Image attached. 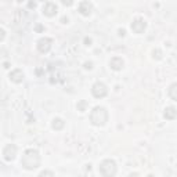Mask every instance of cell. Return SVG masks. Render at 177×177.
<instances>
[{
    "mask_svg": "<svg viewBox=\"0 0 177 177\" xmlns=\"http://www.w3.org/2000/svg\"><path fill=\"white\" fill-rule=\"evenodd\" d=\"M130 177H138V176H137V174H132V176H130Z\"/></svg>",
    "mask_w": 177,
    "mask_h": 177,
    "instance_id": "cell-15",
    "label": "cell"
},
{
    "mask_svg": "<svg viewBox=\"0 0 177 177\" xmlns=\"http://www.w3.org/2000/svg\"><path fill=\"white\" fill-rule=\"evenodd\" d=\"M21 163L25 169H29V170L37 167L39 163H40V156H39L37 151H33V149L25 151L24 156H22V159H21Z\"/></svg>",
    "mask_w": 177,
    "mask_h": 177,
    "instance_id": "cell-1",
    "label": "cell"
},
{
    "mask_svg": "<svg viewBox=\"0 0 177 177\" xmlns=\"http://www.w3.org/2000/svg\"><path fill=\"white\" fill-rule=\"evenodd\" d=\"M93 94H94V97H104L105 94H107V87H105L102 83H96V85L93 86Z\"/></svg>",
    "mask_w": 177,
    "mask_h": 177,
    "instance_id": "cell-4",
    "label": "cell"
},
{
    "mask_svg": "<svg viewBox=\"0 0 177 177\" xmlns=\"http://www.w3.org/2000/svg\"><path fill=\"white\" fill-rule=\"evenodd\" d=\"M148 177H154V176H148Z\"/></svg>",
    "mask_w": 177,
    "mask_h": 177,
    "instance_id": "cell-16",
    "label": "cell"
},
{
    "mask_svg": "<svg viewBox=\"0 0 177 177\" xmlns=\"http://www.w3.org/2000/svg\"><path fill=\"white\" fill-rule=\"evenodd\" d=\"M100 171L104 177H112L113 174L116 173V166H115V162L113 160H104L100 166Z\"/></svg>",
    "mask_w": 177,
    "mask_h": 177,
    "instance_id": "cell-3",
    "label": "cell"
},
{
    "mask_svg": "<svg viewBox=\"0 0 177 177\" xmlns=\"http://www.w3.org/2000/svg\"><path fill=\"white\" fill-rule=\"evenodd\" d=\"M79 11L83 14V15H88V14L91 13V4L88 2H83L80 3L79 6Z\"/></svg>",
    "mask_w": 177,
    "mask_h": 177,
    "instance_id": "cell-9",
    "label": "cell"
},
{
    "mask_svg": "<svg viewBox=\"0 0 177 177\" xmlns=\"http://www.w3.org/2000/svg\"><path fill=\"white\" fill-rule=\"evenodd\" d=\"M3 39H4V30L0 29V40H3Z\"/></svg>",
    "mask_w": 177,
    "mask_h": 177,
    "instance_id": "cell-14",
    "label": "cell"
},
{
    "mask_svg": "<svg viewBox=\"0 0 177 177\" xmlns=\"http://www.w3.org/2000/svg\"><path fill=\"white\" fill-rule=\"evenodd\" d=\"M10 79H11V80H14V82H17V83H18V82H21V80L24 79V73H22V72L19 71V69H17V71H14L13 73L10 75Z\"/></svg>",
    "mask_w": 177,
    "mask_h": 177,
    "instance_id": "cell-10",
    "label": "cell"
},
{
    "mask_svg": "<svg viewBox=\"0 0 177 177\" xmlns=\"http://www.w3.org/2000/svg\"><path fill=\"white\" fill-rule=\"evenodd\" d=\"M64 126V122L62 120H61V119H54V120H53V127H54V129H61V127H62Z\"/></svg>",
    "mask_w": 177,
    "mask_h": 177,
    "instance_id": "cell-12",
    "label": "cell"
},
{
    "mask_svg": "<svg viewBox=\"0 0 177 177\" xmlns=\"http://www.w3.org/2000/svg\"><path fill=\"white\" fill-rule=\"evenodd\" d=\"M107 119H108V113L104 108L97 107L93 109V112H91V122H93L94 124H97V126L104 124L105 122H107Z\"/></svg>",
    "mask_w": 177,
    "mask_h": 177,
    "instance_id": "cell-2",
    "label": "cell"
},
{
    "mask_svg": "<svg viewBox=\"0 0 177 177\" xmlns=\"http://www.w3.org/2000/svg\"><path fill=\"white\" fill-rule=\"evenodd\" d=\"M43 13L46 14V15H49V17L54 15V14L57 13V6H55L54 3H46L44 7H43Z\"/></svg>",
    "mask_w": 177,
    "mask_h": 177,
    "instance_id": "cell-7",
    "label": "cell"
},
{
    "mask_svg": "<svg viewBox=\"0 0 177 177\" xmlns=\"http://www.w3.org/2000/svg\"><path fill=\"white\" fill-rule=\"evenodd\" d=\"M15 152H17V148L14 145H7L3 151V155H4L6 160H13L14 156H15Z\"/></svg>",
    "mask_w": 177,
    "mask_h": 177,
    "instance_id": "cell-5",
    "label": "cell"
},
{
    "mask_svg": "<svg viewBox=\"0 0 177 177\" xmlns=\"http://www.w3.org/2000/svg\"><path fill=\"white\" fill-rule=\"evenodd\" d=\"M39 177H54V176H53V173H51V171L46 170V171H43V173H41Z\"/></svg>",
    "mask_w": 177,
    "mask_h": 177,
    "instance_id": "cell-13",
    "label": "cell"
},
{
    "mask_svg": "<svg viewBox=\"0 0 177 177\" xmlns=\"http://www.w3.org/2000/svg\"><path fill=\"white\" fill-rule=\"evenodd\" d=\"M174 116H176V111H174V108H167L165 112V118L167 119H174Z\"/></svg>",
    "mask_w": 177,
    "mask_h": 177,
    "instance_id": "cell-11",
    "label": "cell"
},
{
    "mask_svg": "<svg viewBox=\"0 0 177 177\" xmlns=\"http://www.w3.org/2000/svg\"><path fill=\"white\" fill-rule=\"evenodd\" d=\"M132 29L134 30L136 33H141V32H144V29H145V21L144 19H136L134 22L132 24Z\"/></svg>",
    "mask_w": 177,
    "mask_h": 177,
    "instance_id": "cell-6",
    "label": "cell"
},
{
    "mask_svg": "<svg viewBox=\"0 0 177 177\" xmlns=\"http://www.w3.org/2000/svg\"><path fill=\"white\" fill-rule=\"evenodd\" d=\"M50 43H51V40H50V39H40V40H39V44H37L39 50H40L41 53L49 51V49H50Z\"/></svg>",
    "mask_w": 177,
    "mask_h": 177,
    "instance_id": "cell-8",
    "label": "cell"
}]
</instances>
